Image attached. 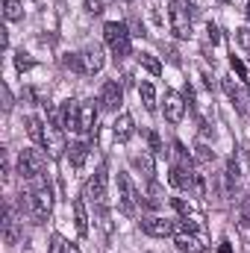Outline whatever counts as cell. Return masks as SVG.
<instances>
[{
    "label": "cell",
    "instance_id": "6da1fadb",
    "mask_svg": "<svg viewBox=\"0 0 250 253\" xmlns=\"http://www.w3.org/2000/svg\"><path fill=\"white\" fill-rule=\"evenodd\" d=\"M21 212L24 215H30L36 224H42V221H47V215L53 212V194L47 186H36V189H27L21 191Z\"/></svg>",
    "mask_w": 250,
    "mask_h": 253
},
{
    "label": "cell",
    "instance_id": "7a4b0ae2",
    "mask_svg": "<svg viewBox=\"0 0 250 253\" xmlns=\"http://www.w3.org/2000/svg\"><path fill=\"white\" fill-rule=\"evenodd\" d=\"M103 39H106V44H109L115 59H126L132 53V33H129V27L124 21H109L103 27Z\"/></svg>",
    "mask_w": 250,
    "mask_h": 253
},
{
    "label": "cell",
    "instance_id": "3957f363",
    "mask_svg": "<svg viewBox=\"0 0 250 253\" xmlns=\"http://www.w3.org/2000/svg\"><path fill=\"white\" fill-rule=\"evenodd\" d=\"M197 15L191 0H171L168 3V21H171V33L177 39H188L191 36V18Z\"/></svg>",
    "mask_w": 250,
    "mask_h": 253
},
{
    "label": "cell",
    "instance_id": "277c9868",
    "mask_svg": "<svg viewBox=\"0 0 250 253\" xmlns=\"http://www.w3.org/2000/svg\"><path fill=\"white\" fill-rule=\"evenodd\" d=\"M44 156L39 153V150H21V156H18V174H21V180H42V174H44Z\"/></svg>",
    "mask_w": 250,
    "mask_h": 253
},
{
    "label": "cell",
    "instance_id": "5b68a950",
    "mask_svg": "<svg viewBox=\"0 0 250 253\" xmlns=\"http://www.w3.org/2000/svg\"><path fill=\"white\" fill-rule=\"evenodd\" d=\"M97 103H100V109H106V112H118V106L124 103V88L115 83V80H109V83H103V88H100V97H97Z\"/></svg>",
    "mask_w": 250,
    "mask_h": 253
},
{
    "label": "cell",
    "instance_id": "8992f818",
    "mask_svg": "<svg viewBox=\"0 0 250 253\" xmlns=\"http://www.w3.org/2000/svg\"><path fill=\"white\" fill-rule=\"evenodd\" d=\"M118 197H121V212L132 215L141 197H138V191H135V186H132L129 174H118Z\"/></svg>",
    "mask_w": 250,
    "mask_h": 253
},
{
    "label": "cell",
    "instance_id": "52a82bcc",
    "mask_svg": "<svg viewBox=\"0 0 250 253\" xmlns=\"http://www.w3.org/2000/svg\"><path fill=\"white\" fill-rule=\"evenodd\" d=\"M106 186H109V171L100 165V168L94 171V177L85 183V197H91L94 203H103V200H106Z\"/></svg>",
    "mask_w": 250,
    "mask_h": 253
},
{
    "label": "cell",
    "instance_id": "ba28073f",
    "mask_svg": "<svg viewBox=\"0 0 250 253\" xmlns=\"http://www.w3.org/2000/svg\"><path fill=\"white\" fill-rule=\"evenodd\" d=\"M168 180H171V186L180 191H191L194 194V183H197V174L191 171V165H174L171 168V174H168Z\"/></svg>",
    "mask_w": 250,
    "mask_h": 253
},
{
    "label": "cell",
    "instance_id": "9c48e42d",
    "mask_svg": "<svg viewBox=\"0 0 250 253\" xmlns=\"http://www.w3.org/2000/svg\"><path fill=\"white\" fill-rule=\"evenodd\" d=\"M80 135H97V106L94 103H83L80 106V124H77Z\"/></svg>",
    "mask_w": 250,
    "mask_h": 253
},
{
    "label": "cell",
    "instance_id": "30bf717a",
    "mask_svg": "<svg viewBox=\"0 0 250 253\" xmlns=\"http://www.w3.org/2000/svg\"><path fill=\"white\" fill-rule=\"evenodd\" d=\"M174 245H177L180 253H203L209 248L206 239L197 236V233H177V236H174Z\"/></svg>",
    "mask_w": 250,
    "mask_h": 253
},
{
    "label": "cell",
    "instance_id": "8fae6325",
    "mask_svg": "<svg viewBox=\"0 0 250 253\" xmlns=\"http://www.w3.org/2000/svg\"><path fill=\"white\" fill-rule=\"evenodd\" d=\"M141 230L153 239H165V236H174V221H168V218H141Z\"/></svg>",
    "mask_w": 250,
    "mask_h": 253
},
{
    "label": "cell",
    "instance_id": "7c38bea8",
    "mask_svg": "<svg viewBox=\"0 0 250 253\" xmlns=\"http://www.w3.org/2000/svg\"><path fill=\"white\" fill-rule=\"evenodd\" d=\"M183 115H186V100L177 91H165V118L171 124H180Z\"/></svg>",
    "mask_w": 250,
    "mask_h": 253
},
{
    "label": "cell",
    "instance_id": "4fadbf2b",
    "mask_svg": "<svg viewBox=\"0 0 250 253\" xmlns=\"http://www.w3.org/2000/svg\"><path fill=\"white\" fill-rule=\"evenodd\" d=\"M80 106L77 100H65L62 109H59V124H62L65 132H77V124H80Z\"/></svg>",
    "mask_w": 250,
    "mask_h": 253
},
{
    "label": "cell",
    "instance_id": "5bb4252c",
    "mask_svg": "<svg viewBox=\"0 0 250 253\" xmlns=\"http://www.w3.org/2000/svg\"><path fill=\"white\" fill-rule=\"evenodd\" d=\"M80 56H83V68H85V74H97V71H103V65H106V59H103V50H100L97 44L85 47Z\"/></svg>",
    "mask_w": 250,
    "mask_h": 253
},
{
    "label": "cell",
    "instance_id": "9a60e30c",
    "mask_svg": "<svg viewBox=\"0 0 250 253\" xmlns=\"http://www.w3.org/2000/svg\"><path fill=\"white\" fill-rule=\"evenodd\" d=\"M71 209H74V227H77V233L85 239V236H88V212H85V203L77 197V200L71 203Z\"/></svg>",
    "mask_w": 250,
    "mask_h": 253
},
{
    "label": "cell",
    "instance_id": "2e32d148",
    "mask_svg": "<svg viewBox=\"0 0 250 253\" xmlns=\"http://www.w3.org/2000/svg\"><path fill=\"white\" fill-rule=\"evenodd\" d=\"M24 126H27V135L36 141V144H47V129H44V124H42V118H36V115H30L27 121H24Z\"/></svg>",
    "mask_w": 250,
    "mask_h": 253
},
{
    "label": "cell",
    "instance_id": "e0dca14e",
    "mask_svg": "<svg viewBox=\"0 0 250 253\" xmlns=\"http://www.w3.org/2000/svg\"><path fill=\"white\" fill-rule=\"evenodd\" d=\"M132 115H126V112H121L118 118H115V124H112V132H115V138L118 141H129L132 138Z\"/></svg>",
    "mask_w": 250,
    "mask_h": 253
},
{
    "label": "cell",
    "instance_id": "ac0fdd59",
    "mask_svg": "<svg viewBox=\"0 0 250 253\" xmlns=\"http://www.w3.org/2000/svg\"><path fill=\"white\" fill-rule=\"evenodd\" d=\"M68 159H71V165L80 171V168L85 165V159H88V141H74V144L68 147Z\"/></svg>",
    "mask_w": 250,
    "mask_h": 253
},
{
    "label": "cell",
    "instance_id": "d6986e66",
    "mask_svg": "<svg viewBox=\"0 0 250 253\" xmlns=\"http://www.w3.org/2000/svg\"><path fill=\"white\" fill-rule=\"evenodd\" d=\"M132 168L141 171L144 180H153V174H156V168H153V156H150V153H135V156H132Z\"/></svg>",
    "mask_w": 250,
    "mask_h": 253
},
{
    "label": "cell",
    "instance_id": "ffe728a7",
    "mask_svg": "<svg viewBox=\"0 0 250 253\" xmlns=\"http://www.w3.org/2000/svg\"><path fill=\"white\" fill-rule=\"evenodd\" d=\"M162 189H159V183L156 180H147V200H144V206L147 209H162Z\"/></svg>",
    "mask_w": 250,
    "mask_h": 253
},
{
    "label": "cell",
    "instance_id": "44dd1931",
    "mask_svg": "<svg viewBox=\"0 0 250 253\" xmlns=\"http://www.w3.org/2000/svg\"><path fill=\"white\" fill-rule=\"evenodd\" d=\"M138 94H141L144 109H150V112H153V109H156V88H153V83H147V80H144V83L138 85Z\"/></svg>",
    "mask_w": 250,
    "mask_h": 253
},
{
    "label": "cell",
    "instance_id": "7402d4cb",
    "mask_svg": "<svg viewBox=\"0 0 250 253\" xmlns=\"http://www.w3.org/2000/svg\"><path fill=\"white\" fill-rule=\"evenodd\" d=\"M138 65H141L147 74H153V77H159V74H162V62H159L153 53H138Z\"/></svg>",
    "mask_w": 250,
    "mask_h": 253
},
{
    "label": "cell",
    "instance_id": "603a6c76",
    "mask_svg": "<svg viewBox=\"0 0 250 253\" xmlns=\"http://www.w3.org/2000/svg\"><path fill=\"white\" fill-rule=\"evenodd\" d=\"M3 233H6V242L15 245L18 242V221L12 218V209H6V218H3Z\"/></svg>",
    "mask_w": 250,
    "mask_h": 253
},
{
    "label": "cell",
    "instance_id": "cb8c5ba5",
    "mask_svg": "<svg viewBox=\"0 0 250 253\" xmlns=\"http://www.w3.org/2000/svg\"><path fill=\"white\" fill-rule=\"evenodd\" d=\"M3 15H6V21H18L24 15V3L21 0H3Z\"/></svg>",
    "mask_w": 250,
    "mask_h": 253
},
{
    "label": "cell",
    "instance_id": "d4e9b609",
    "mask_svg": "<svg viewBox=\"0 0 250 253\" xmlns=\"http://www.w3.org/2000/svg\"><path fill=\"white\" fill-rule=\"evenodd\" d=\"M227 194H233L236 191V183H239V165H236V159H230L227 162Z\"/></svg>",
    "mask_w": 250,
    "mask_h": 253
},
{
    "label": "cell",
    "instance_id": "484cf974",
    "mask_svg": "<svg viewBox=\"0 0 250 253\" xmlns=\"http://www.w3.org/2000/svg\"><path fill=\"white\" fill-rule=\"evenodd\" d=\"M62 65L68 68V71L85 74V68H83V56H80V53H65V56H62Z\"/></svg>",
    "mask_w": 250,
    "mask_h": 253
},
{
    "label": "cell",
    "instance_id": "4316f807",
    "mask_svg": "<svg viewBox=\"0 0 250 253\" xmlns=\"http://www.w3.org/2000/svg\"><path fill=\"white\" fill-rule=\"evenodd\" d=\"M239 227H242V230L250 227V194L242 200V206H239Z\"/></svg>",
    "mask_w": 250,
    "mask_h": 253
},
{
    "label": "cell",
    "instance_id": "83f0119b",
    "mask_svg": "<svg viewBox=\"0 0 250 253\" xmlns=\"http://www.w3.org/2000/svg\"><path fill=\"white\" fill-rule=\"evenodd\" d=\"M236 44L242 50H250V27H239L236 30Z\"/></svg>",
    "mask_w": 250,
    "mask_h": 253
},
{
    "label": "cell",
    "instance_id": "f1b7e54d",
    "mask_svg": "<svg viewBox=\"0 0 250 253\" xmlns=\"http://www.w3.org/2000/svg\"><path fill=\"white\" fill-rule=\"evenodd\" d=\"M194 159H197V162H212V159H215V153H212L206 144H197V147H194Z\"/></svg>",
    "mask_w": 250,
    "mask_h": 253
},
{
    "label": "cell",
    "instance_id": "f546056e",
    "mask_svg": "<svg viewBox=\"0 0 250 253\" xmlns=\"http://www.w3.org/2000/svg\"><path fill=\"white\" fill-rule=\"evenodd\" d=\"M47 253H68V245H65V239L56 233V236H50V251Z\"/></svg>",
    "mask_w": 250,
    "mask_h": 253
},
{
    "label": "cell",
    "instance_id": "4dcf8cb0",
    "mask_svg": "<svg viewBox=\"0 0 250 253\" xmlns=\"http://www.w3.org/2000/svg\"><path fill=\"white\" fill-rule=\"evenodd\" d=\"M15 68H18V71H30V68H33V59H30L24 50H18V53H15Z\"/></svg>",
    "mask_w": 250,
    "mask_h": 253
},
{
    "label": "cell",
    "instance_id": "1f68e13d",
    "mask_svg": "<svg viewBox=\"0 0 250 253\" xmlns=\"http://www.w3.org/2000/svg\"><path fill=\"white\" fill-rule=\"evenodd\" d=\"M171 206H174V209H177V212H180L183 218H188V215H191V206H188L183 197H174V200H171Z\"/></svg>",
    "mask_w": 250,
    "mask_h": 253
},
{
    "label": "cell",
    "instance_id": "d6a6232c",
    "mask_svg": "<svg viewBox=\"0 0 250 253\" xmlns=\"http://www.w3.org/2000/svg\"><path fill=\"white\" fill-rule=\"evenodd\" d=\"M230 65H233V71H236V74H239L242 80H248V65L242 62L239 56H233V59H230Z\"/></svg>",
    "mask_w": 250,
    "mask_h": 253
},
{
    "label": "cell",
    "instance_id": "836d02e7",
    "mask_svg": "<svg viewBox=\"0 0 250 253\" xmlns=\"http://www.w3.org/2000/svg\"><path fill=\"white\" fill-rule=\"evenodd\" d=\"M147 141H150V150H153V153H165V147H162V138H159L156 132H147Z\"/></svg>",
    "mask_w": 250,
    "mask_h": 253
},
{
    "label": "cell",
    "instance_id": "e575fe53",
    "mask_svg": "<svg viewBox=\"0 0 250 253\" xmlns=\"http://www.w3.org/2000/svg\"><path fill=\"white\" fill-rule=\"evenodd\" d=\"M103 0H85V12H91V15H100L103 12Z\"/></svg>",
    "mask_w": 250,
    "mask_h": 253
},
{
    "label": "cell",
    "instance_id": "d590c367",
    "mask_svg": "<svg viewBox=\"0 0 250 253\" xmlns=\"http://www.w3.org/2000/svg\"><path fill=\"white\" fill-rule=\"evenodd\" d=\"M0 91H3V109H12V94H9V88L3 85Z\"/></svg>",
    "mask_w": 250,
    "mask_h": 253
},
{
    "label": "cell",
    "instance_id": "8d00e7d4",
    "mask_svg": "<svg viewBox=\"0 0 250 253\" xmlns=\"http://www.w3.org/2000/svg\"><path fill=\"white\" fill-rule=\"evenodd\" d=\"M206 33H209V39H212V42H218V27H215V24H209V30H206Z\"/></svg>",
    "mask_w": 250,
    "mask_h": 253
},
{
    "label": "cell",
    "instance_id": "74e56055",
    "mask_svg": "<svg viewBox=\"0 0 250 253\" xmlns=\"http://www.w3.org/2000/svg\"><path fill=\"white\" fill-rule=\"evenodd\" d=\"M200 132H203V135H212V126L206 124V121H200Z\"/></svg>",
    "mask_w": 250,
    "mask_h": 253
},
{
    "label": "cell",
    "instance_id": "f35d334b",
    "mask_svg": "<svg viewBox=\"0 0 250 253\" xmlns=\"http://www.w3.org/2000/svg\"><path fill=\"white\" fill-rule=\"evenodd\" d=\"M221 253H230V242H227V239L221 242Z\"/></svg>",
    "mask_w": 250,
    "mask_h": 253
},
{
    "label": "cell",
    "instance_id": "ab89813d",
    "mask_svg": "<svg viewBox=\"0 0 250 253\" xmlns=\"http://www.w3.org/2000/svg\"><path fill=\"white\" fill-rule=\"evenodd\" d=\"M68 253H80V248L77 245H68Z\"/></svg>",
    "mask_w": 250,
    "mask_h": 253
},
{
    "label": "cell",
    "instance_id": "60d3db41",
    "mask_svg": "<svg viewBox=\"0 0 250 253\" xmlns=\"http://www.w3.org/2000/svg\"><path fill=\"white\" fill-rule=\"evenodd\" d=\"M245 15H248V21H250V0H248V6H245Z\"/></svg>",
    "mask_w": 250,
    "mask_h": 253
},
{
    "label": "cell",
    "instance_id": "b9f144b4",
    "mask_svg": "<svg viewBox=\"0 0 250 253\" xmlns=\"http://www.w3.org/2000/svg\"><path fill=\"white\" fill-rule=\"evenodd\" d=\"M218 3H230V0H218Z\"/></svg>",
    "mask_w": 250,
    "mask_h": 253
}]
</instances>
